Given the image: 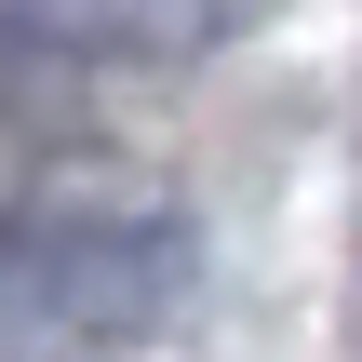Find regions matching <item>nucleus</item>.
Instances as JSON below:
<instances>
[{
    "label": "nucleus",
    "mask_w": 362,
    "mask_h": 362,
    "mask_svg": "<svg viewBox=\"0 0 362 362\" xmlns=\"http://www.w3.org/2000/svg\"><path fill=\"white\" fill-rule=\"evenodd\" d=\"M81 81H94V67H67V54L0 0V148H13V134H54V121L81 107Z\"/></svg>",
    "instance_id": "7ed1b4c3"
},
{
    "label": "nucleus",
    "mask_w": 362,
    "mask_h": 362,
    "mask_svg": "<svg viewBox=\"0 0 362 362\" xmlns=\"http://www.w3.org/2000/svg\"><path fill=\"white\" fill-rule=\"evenodd\" d=\"M67 67H188L215 40H242L269 0H13Z\"/></svg>",
    "instance_id": "f03ea898"
},
{
    "label": "nucleus",
    "mask_w": 362,
    "mask_h": 362,
    "mask_svg": "<svg viewBox=\"0 0 362 362\" xmlns=\"http://www.w3.org/2000/svg\"><path fill=\"white\" fill-rule=\"evenodd\" d=\"M202 242L134 202H0V349H134L188 309Z\"/></svg>",
    "instance_id": "f257e3e1"
}]
</instances>
